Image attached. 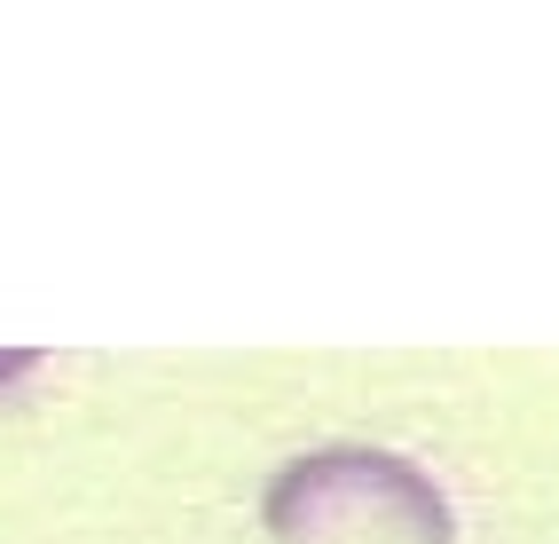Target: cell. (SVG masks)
I'll use <instances>...</instances> for the list:
<instances>
[{
    "label": "cell",
    "mask_w": 559,
    "mask_h": 544,
    "mask_svg": "<svg viewBox=\"0 0 559 544\" xmlns=\"http://www.w3.org/2000/svg\"><path fill=\"white\" fill-rule=\"evenodd\" d=\"M269 536L276 544H457L450 497L394 450L331 442L292 458L269 482Z\"/></svg>",
    "instance_id": "obj_1"
}]
</instances>
